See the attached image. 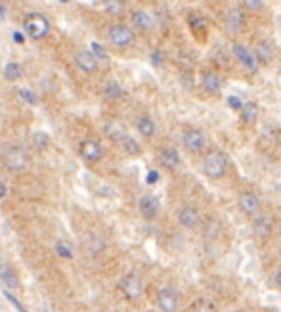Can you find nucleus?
Segmentation results:
<instances>
[{
    "mask_svg": "<svg viewBox=\"0 0 281 312\" xmlns=\"http://www.w3.org/2000/svg\"><path fill=\"white\" fill-rule=\"evenodd\" d=\"M228 167H230V161L222 149H211L203 157V173L213 180L224 178L228 173Z\"/></svg>",
    "mask_w": 281,
    "mask_h": 312,
    "instance_id": "obj_1",
    "label": "nucleus"
},
{
    "mask_svg": "<svg viewBox=\"0 0 281 312\" xmlns=\"http://www.w3.org/2000/svg\"><path fill=\"white\" fill-rule=\"evenodd\" d=\"M23 29L29 38L33 41H43L46 36L50 35V21L44 18L43 14H29L25 19H23Z\"/></svg>",
    "mask_w": 281,
    "mask_h": 312,
    "instance_id": "obj_2",
    "label": "nucleus"
},
{
    "mask_svg": "<svg viewBox=\"0 0 281 312\" xmlns=\"http://www.w3.org/2000/svg\"><path fill=\"white\" fill-rule=\"evenodd\" d=\"M107 38H109L111 46H115V48H119V50H125V48H128V46L134 44V38H136V36H134V31L128 25H125V23H115V25L109 27Z\"/></svg>",
    "mask_w": 281,
    "mask_h": 312,
    "instance_id": "obj_3",
    "label": "nucleus"
},
{
    "mask_svg": "<svg viewBox=\"0 0 281 312\" xmlns=\"http://www.w3.org/2000/svg\"><path fill=\"white\" fill-rule=\"evenodd\" d=\"M29 163V153L23 146L19 144H12L4 149V165L10 171H23Z\"/></svg>",
    "mask_w": 281,
    "mask_h": 312,
    "instance_id": "obj_4",
    "label": "nucleus"
},
{
    "mask_svg": "<svg viewBox=\"0 0 281 312\" xmlns=\"http://www.w3.org/2000/svg\"><path fill=\"white\" fill-rule=\"evenodd\" d=\"M231 56H233L249 73H256V71L260 69V63H258V60L255 58V52L249 50L245 44L233 41V43H231Z\"/></svg>",
    "mask_w": 281,
    "mask_h": 312,
    "instance_id": "obj_5",
    "label": "nucleus"
},
{
    "mask_svg": "<svg viewBox=\"0 0 281 312\" xmlns=\"http://www.w3.org/2000/svg\"><path fill=\"white\" fill-rule=\"evenodd\" d=\"M182 144L191 153H203L207 149V134L201 129H187L182 134Z\"/></svg>",
    "mask_w": 281,
    "mask_h": 312,
    "instance_id": "obj_6",
    "label": "nucleus"
},
{
    "mask_svg": "<svg viewBox=\"0 0 281 312\" xmlns=\"http://www.w3.org/2000/svg\"><path fill=\"white\" fill-rule=\"evenodd\" d=\"M119 286H121V291L125 293V297L130 299V301L140 299V295H142V291H144V282H142V278L138 276L136 272L127 274V276L121 280Z\"/></svg>",
    "mask_w": 281,
    "mask_h": 312,
    "instance_id": "obj_7",
    "label": "nucleus"
},
{
    "mask_svg": "<svg viewBox=\"0 0 281 312\" xmlns=\"http://www.w3.org/2000/svg\"><path fill=\"white\" fill-rule=\"evenodd\" d=\"M78 153L85 159L86 163H98L103 157V147L98 140L86 138L78 144Z\"/></svg>",
    "mask_w": 281,
    "mask_h": 312,
    "instance_id": "obj_8",
    "label": "nucleus"
},
{
    "mask_svg": "<svg viewBox=\"0 0 281 312\" xmlns=\"http://www.w3.org/2000/svg\"><path fill=\"white\" fill-rule=\"evenodd\" d=\"M251 228H253V234H255L256 240L260 242H266L270 240V236L273 232V220L270 215H256L253 217V222H251Z\"/></svg>",
    "mask_w": 281,
    "mask_h": 312,
    "instance_id": "obj_9",
    "label": "nucleus"
},
{
    "mask_svg": "<svg viewBox=\"0 0 281 312\" xmlns=\"http://www.w3.org/2000/svg\"><path fill=\"white\" fill-rule=\"evenodd\" d=\"M157 306L163 312H176L180 306V295L174 287H163L157 293Z\"/></svg>",
    "mask_w": 281,
    "mask_h": 312,
    "instance_id": "obj_10",
    "label": "nucleus"
},
{
    "mask_svg": "<svg viewBox=\"0 0 281 312\" xmlns=\"http://www.w3.org/2000/svg\"><path fill=\"white\" fill-rule=\"evenodd\" d=\"M176 220L182 228L186 230H195L197 226L201 224V213L197 211V207L193 205H184V207L178 209V215H176Z\"/></svg>",
    "mask_w": 281,
    "mask_h": 312,
    "instance_id": "obj_11",
    "label": "nucleus"
},
{
    "mask_svg": "<svg viewBox=\"0 0 281 312\" xmlns=\"http://www.w3.org/2000/svg\"><path fill=\"white\" fill-rule=\"evenodd\" d=\"M239 209L245 213V215H249V217H256V215H260V209H262V203H260V198L256 196L255 191H241L239 193Z\"/></svg>",
    "mask_w": 281,
    "mask_h": 312,
    "instance_id": "obj_12",
    "label": "nucleus"
},
{
    "mask_svg": "<svg viewBox=\"0 0 281 312\" xmlns=\"http://www.w3.org/2000/svg\"><path fill=\"white\" fill-rule=\"evenodd\" d=\"M245 25V14L241 8H230L224 16V29L228 35H237Z\"/></svg>",
    "mask_w": 281,
    "mask_h": 312,
    "instance_id": "obj_13",
    "label": "nucleus"
},
{
    "mask_svg": "<svg viewBox=\"0 0 281 312\" xmlns=\"http://www.w3.org/2000/svg\"><path fill=\"white\" fill-rule=\"evenodd\" d=\"M75 63H77L78 69L85 71V73H96L100 69V60L90 50H78L75 54Z\"/></svg>",
    "mask_w": 281,
    "mask_h": 312,
    "instance_id": "obj_14",
    "label": "nucleus"
},
{
    "mask_svg": "<svg viewBox=\"0 0 281 312\" xmlns=\"http://www.w3.org/2000/svg\"><path fill=\"white\" fill-rule=\"evenodd\" d=\"M201 85H203L205 92L211 96H218L222 92V77L218 71H205L201 75Z\"/></svg>",
    "mask_w": 281,
    "mask_h": 312,
    "instance_id": "obj_15",
    "label": "nucleus"
},
{
    "mask_svg": "<svg viewBox=\"0 0 281 312\" xmlns=\"http://www.w3.org/2000/svg\"><path fill=\"white\" fill-rule=\"evenodd\" d=\"M138 207H140V215L145 218V220H153L157 218L159 215V209H161V203L159 200L155 198V196H144L140 203H138Z\"/></svg>",
    "mask_w": 281,
    "mask_h": 312,
    "instance_id": "obj_16",
    "label": "nucleus"
},
{
    "mask_svg": "<svg viewBox=\"0 0 281 312\" xmlns=\"http://www.w3.org/2000/svg\"><path fill=\"white\" fill-rule=\"evenodd\" d=\"M159 161H161V165L167 169V171H176L182 163V159H180V153L176 147L172 146H165L159 151Z\"/></svg>",
    "mask_w": 281,
    "mask_h": 312,
    "instance_id": "obj_17",
    "label": "nucleus"
},
{
    "mask_svg": "<svg viewBox=\"0 0 281 312\" xmlns=\"http://www.w3.org/2000/svg\"><path fill=\"white\" fill-rule=\"evenodd\" d=\"M130 19H132L134 29L142 31V33H147V31L153 29V18H151V14L145 12V10H134V12L130 14Z\"/></svg>",
    "mask_w": 281,
    "mask_h": 312,
    "instance_id": "obj_18",
    "label": "nucleus"
},
{
    "mask_svg": "<svg viewBox=\"0 0 281 312\" xmlns=\"http://www.w3.org/2000/svg\"><path fill=\"white\" fill-rule=\"evenodd\" d=\"M0 282L6 287H12V289L19 287V278H17L16 270L12 268L10 264H6V262L0 264Z\"/></svg>",
    "mask_w": 281,
    "mask_h": 312,
    "instance_id": "obj_19",
    "label": "nucleus"
},
{
    "mask_svg": "<svg viewBox=\"0 0 281 312\" xmlns=\"http://www.w3.org/2000/svg\"><path fill=\"white\" fill-rule=\"evenodd\" d=\"M136 129L144 138H153L155 130H157V125H155V121L149 115H142V117H138Z\"/></svg>",
    "mask_w": 281,
    "mask_h": 312,
    "instance_id": "obj_20",
    "label": "nucleus"
},
{
    "mask_svg": "<svg viewBox=\"0 0 281 312\" xmlns=\"http://www.w3.org/2000/svg\"><path fill=\"white\" fill-rule=\"evenodd\" d=\"M255 58L258 60V63H270L273 60V48L270 43L266 41H260V43L255 46Z\"/></svg>",
    "mask_w": 281,
    "mask_h": 312,
    "instance_id": "obj_21",
    "label": "nucleus"
},
{
    "mask_svg": "<svg viewBox=\"0 0 281 312\" xmlns=\"http://www.w3.org/2000/svg\"><path fill=\"white\" fill-rule=\"evenodd\" d=\"M239 113H241V121L245 123V125H253V123L258 119L260 109H258V104H256V102H245L243 109Z\"/></svg>",
    "mask_w": 281,
    "mask_h": 312,
    "instance_id": "obj_22",
    "label": "nucleus"
},
{
    "mask_svg": "<svg viewBox=\"0 0 281 312\" xmlns=\"http://www.w3.org/2000/svg\"><path fill=\"white\" fill-rule=\"evenodd\" d=\"M102 6H103V10L109 14V16H115V18L123 16V14H125V10H127L125 0H102Z\"/></svg>",
    "mask_w": 281,
    "mask_h": 312,
    "instance_id": "obj_23",
    "label": "nucleus"
},
{
    "mask_svg": "<svg viewBox=\"0 0 281 312\" xmlns=\"http://www.w3.org/2000/svg\"><path fill=\"white\" fill-rule=\"evenodd\" d=\"M23 77V67L17 63V61H10L4 65V79L10 81V83H16L19 79Z\"/></svg>",
    "mask_w": 281,
    "mask_h": 312,
    "instance_id": "obj_24",
    "label": "nucleus"
},
{
    "mask_svg": "<svg viewBox=\"0 0 281 312\" xmlns=\"http://www.w3.org/2000/svg\"><path fill=\"white\" fill-rule=\"evenodd\" d=\"M191 312H216V304L207 297H197L191 304Z\"/></svg>",
    "mask_w": 281,
    "mask_h": 312,
    "instance_id": "obj_25",
    "label": "nucleus"
},
{
    "mask_svg": "<svg viewBox=\"0 0 281 312\" xmlns=\"http://www.w3.org/2000/svg\"><path fill=\"white\" fill-rule=\"evenodd\" d=\"M103 94L107 96V98H111V100H119V98L125 96V88L121 87L119 83L111 81V83H107V85L103 87Z\"/></svg>",
    "mask_w": 281,
    "mask_h": 312,
    "instance_id": "obj_26",
    "label": "nucleus"
},
{
    "mask_svg": "<svg viewBox=\"0 0 281 312\" xmlns=\"http://www.w3.org/2000/svg\"><path fill=\"white\" fill-rule=\"evenodd\" d=\"M105 132H107V136H109L113 142H119V144L123 142V140H125V136H127L125 129H123L121 125H113V123L105 127Z\"/></svg>",
    "mask_w": 281,
    "mask_h": 312,
    "instance_id": "obj_27",
    "label": "nucleus"
},
{
    "mask_svg": "<svg viewBox=\"0 0 281 312\" xmlns=\"http://www.w3.org/2000/svg\"><path fill=\"white\" fill-rule=\"evenodd\" d=\"M31 144L34 146V149H38V151H43L48 147L50 144V138H48V134L46 132H34L33 136H31Z\"/></svg>",
    "mask_w": 281,
    "mask_h": 312,
    "instance_id": "obj_28",
    "label": "nucleus"
},
{
    "mask_svg": "<svg viewBox=\"0 0 281 312\" xmlns=\"http://www.w3.org/2000/svg\"><path fill=\"white\" fill-rule=\"evenodd\" d=\"M17 96L21 98V102H25L27 105H36L38 104V98H36V94H34V90H31V88H17Z\"/></svg>",
    "mask_w": 281,
    "mask_h": 312,
    "instance_id": "obj_29",
    "label": "nucleus"
},
{
    "mask_svg": "<svg viewBox=\"0 0 281 312\" xmlns=\"http://www.w3.org/2000/svg\"><path fill=\"white\" fill-rule=\"evenodd\" d=\"M121 146L125 147V151H127L128 155H138L140 151H142V147H140V144H138L136 140L132 138V136H125V140L121 142Z\"/></svg>",
    "mask_w": 281,
    "mask_h": 312,
    "instance_id": "obj_30",
    "label": "nucleus"
},
{
    "mask_svg": "<svg viewBox=\"0 0 281 312\" xmlns=\"http://www.w3.org/2000/svg\"><path fill=\"white\" fill-rule=\"evenodd\" d=\"M90 52H92L98 60H103V61L109 60V52H107V48H105L103 44L98 43V41H92V43H90Z\"/></svg>",
    "mask_w": 281,
    "mask_h": 312,
    "instance_id": "obj_31",
    "label": "nucleus"
},
{
    "mask_svg": "<svg viewBox=\"0 0 281 312\" xmlns=\"http://www.w3.org/2000/svg\"><path fill=\"white\" fill-rule=\"evenodd\" d=\"M187 23L189 27L193 29V31H201V29H207V19L203 16H199V14H189V18H187Z\"/></svg>",
    "mask_w": 281,
    "mask_h": 312,
    "instance_id": "obj_32",
    "label": "nucleus"
},
{
    "mask_svg": "<svg viewBox=\"0 0 281 312\" xmlns=\"http://www.w3.org/2000/svg\"><path fill=\"white\" fill-rule=\"evenodd\" d=\"M56 253H58V257H61V259H73V249L65 242L56 243Z\"/></svg>",
    "mask_w": 281,
    "mask_h": 312,
    "instance_id": "obj_33",
    "label": "nucleus"
},
{
    "mask_svg": "<svg viewBox=\"0 0 281 312\" xmlns=\"http://www.w3.org/2000/svg\"><path fill=\"white\" fill-rule=\"evenodd\" d=\"M165 54H163V50H153V52L149 54V61H151V65L153 67H163L165 65Z\"/></svg>",
    "mask_w": 281,
    "mask_h": 312,
    "instance_id": "obj_34",
    "label": "nucleus"
},
{
    "mask_svg": "<svg viewBox=\"0 0 281 312\" xmlns=\"http://www.w3.org/2000/svg\"><path fill=\"white\" fill-rule=\"evenodd\" d=\"M243 2V8L247 12H258V10L264 8V0H241Z\"/></svg>",
    "mask_w": 281,
    "mask_h": 312,
    "instance_id": "obj_35",
    "label": "nucleus"
},
{
    "mask_svg": "<svg viewBox=\"0 0 281 312\" xmlns=\"http://www.w3.org/2000/svg\"><path fill=\"white\" fill-rule=\"evenodd\" d=\"M226 102H228V107L233 109V111H241V109H243V105H245V102H243L239 96H233V94L228 96V100H226Z\"/></svg>",
    "mask_w": 281,
    "mask_h": 312,
    "instance_id": "obj_36",
    "label": "nucleus"
},
{
    "mask_svg": "<svg viewBox=\"0 0 281 312\" xmlns=\"http://www.w3.org/2000/svg\"><path fill=\"white\" fill-rule=\"evenodd\" d=\"M4 297L8 299V303H10V304H14V306H16L17 312H27V310H25V306H23V304L19 303V299H17L16 295L12 293L10 289H4Z\"/></svg>",
    "mask_w": 281,
    "mask_h": 312,
    "instance_id": "obj_37",
    "label": "nucleus"
},
{
    "mask_svg": "<svg viewBox=\"0 0 281 312\" xmlns=\"http://www.w3.org/2000/svg\"><path fill=\"white\" fill-rule=\"evenodd\" d=\"M159 178H161V174H159V171H149V173H147V176H145V182L151 184V186H153V184L159 182Z\"/></svg>",
    "mask_w": 281,
    "mask_h": 312,
    "instance_id": "obj_38",
    "label": "nucleus"
},
{
    "mask_svg": "<svg viewBox=\"0 0 281 312\" xmlns=\"http://www.w3.org/2000/svg\"><path fill=\"white\" fill-rule=\"evenodd\" d=\"M12 38H14V43H16V44H23V43H25V36L21 35L19 31H14V33H12Z\"/></svg>",
    "mask_w": 281,
    "mask_h": 312,
    "instance_id": "obj_39",
    "label": "nucleus"
},
{
    "mask_svg": "<svg viewBox=\"0 0 281 312\" xmlns=\"http://www.w3.org/2000/svg\"><path fill=\"white\" fill-rule=\"evenodd\" d=\"M6 16H8V8H6V6H4V2L0 0V21H4Z\"/></svg>",
    "mask_w": 281,
    "mask_h": 312,
    "instance_id": "obj_40",
    "label": "nucleus"
},
{
    "mask_svg": "<svg viewBox=\"0 0 281 312\" xmlns=\"http://www.w3.org/2000/svg\"><path fill=\"white\" fill-rule=\"evenodd\" d=\"M6 193H8V186H6L4 182H0V200L6 198Z\"/></svg>",
    "mask_w": 281,
    "mask_h": 312,
    "instance_id": "obj_41",
    "label": "nucleus"
},
{
    "mask_svg": "<svg viewBox=\"0 0 281 312\" xmlns=\"http://www.w3.org/2000/svg\"><path fill=\"white\" fill-rule=\"evenodd\" d=\"M275 284H277V287L281 289V268L277 270V274H275Z\"/></svg>",
    "mask_w": 281,
    "mask_h": 312,
    "instance_id": "obj_42",
    "label": "nucleus"
},
{
    "mask_svg": "<svg viewBox=\"0 0 281 312\" xmlns=\"http://www.w3.org/2000/svg\"><path fill=\"white\" fill-rule=\"evenodd\" d=\"M60 2H63V4H65V2H69V0H60Z\"/></svg>",
    "mask_w": 281,
    "mask_h": 312,
    "instance_id": "obj_43",
    "label": "nucleus"
},
{
    "mask_svg": "<svg viewBox=\"0 0 281 312\" xmlns=\"http://www.w3.org/2000/svg\"><path fill=\"white\" fill-rule=\"evenodd\" d=\"M279 191H281V182H279Z\"/></svg>",
    "mask_w": 281,
    "mask_h": 312,
    "instance_id": "obj_44",
    "label": "nucleus"
},
{
    "mask_svg": "<svg viewBox=\"0 0 281 312\" xmlns=\"http://www.w3.org/2000/svg\"><path fill=\"white\" fill-rule=\"evenodd\" d=\"M279 236H281V228H279Z\"/></svg>",
    "mask_w": 281,
    "mask_h": 312,
    "instance_id": "obj_45",
    "label": "nucleus"
}]
</instances>
